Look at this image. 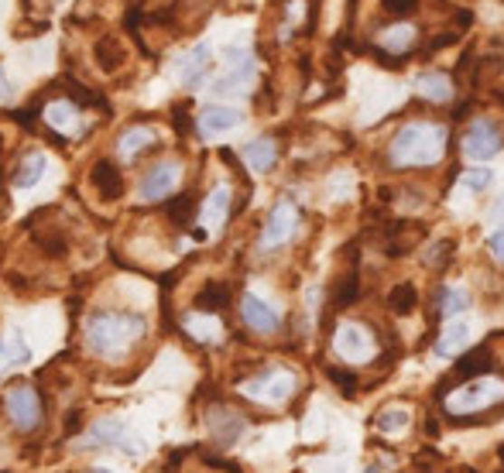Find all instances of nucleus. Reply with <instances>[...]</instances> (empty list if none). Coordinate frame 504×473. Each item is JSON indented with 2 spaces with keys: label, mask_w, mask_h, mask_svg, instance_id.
<instances>
[{
  "label": "nucleus",
  "mask_w": 504,
  "mask_h": 473,
  "mask_svg": "<svg viewBox=\"0 0 504 473\" xmlns=\"http://www.w3.org/2000/svg\"><path fill=\"white\" fill-rule=\"evenodd\" d=\"M227 213H230V189L227 185H216L213 196L203 203V227L220 230L227 223Z\"/></svg>",
  "instance_id": "15"
},
{
  "label": "nucleus",
  "mask_w": 504,
  "mask_h": 473,
  "mask_svg": "<svg viewBox=\"0 0 504 473\" xmlns=\"http://www.w3.org/2000/svg\"><path fill=\"white\" fill-rule=\"evenodd\" d=\"M412 42H415V28H405V24H398V28H385V32H377V45L391 55H402V52L412 49Z\"/></svg>",
  "instance_id": "21"
},
{
  "label": "nucleus",
  "mask_w": 504,
  "mask_h": 473,
  "mask_svg": "<svg viewBox=\"0 0 504 473\" xmlns=\"http://www.w3.org/2000/svg\"><path fill=\"white\" fill-rule=\"evenodd\" d=\"M97 62L107 72H114L120 62H124V49H120V42H117L114 34H107V38H100L97 42Z\"/></svg>",
  "instance_id": "26"
},
{
  "label": "nucleus",
  "mask_w": 504,
  "mask_h": 473,
  "mask_svg": "<svg viewBox=\"0 0 504 473\" xmlns=\"http://www.w3.org/2000/svg\"><path fill=\"white\" fill-rule=\"evenodd\" d=\"M206 72H210V45H195L185 59H182V66H179V76L182 82L189 86V90H195L199 82L206 80Z\"/></svg>",
  "instance_id": "14"
},
{
  "label": "nucleus",
  "mask_w": 504,
  "mask_h": 473,
  "mask_svg": "<svg viewBox=\"0 0 504 473\" xmlns=\"http://www.w3.org/2000/svg\"><path fill=\"white\" fill-rule=\"evenodd\" d=\"M504 137L501 131L490 124V120H473V128L463 134V155L473 158V162H488L501 151Z\"/></svg>",
  "instance_id": "6"
},
{
  "label": "nucleus",
  "mask_w": 504,
  "mask_h": 473,
  "mask_svg": "<svg viewBox=\"0 0 504 473\" xmlns=\"http://www.w3.org/2000/svg\"><path fill=\"white\" fill-rule=\"evenodd\" d=\"M471 302H467V295L463 292H456V289H442L440 292V309L442 316H460V312L467 309Z\"/></svg>",
  "instance_id": "31"
},
{
  "label": "nucleus",
  "mask_w": 504,
  "mask_h": 473,
  "mask_svg": "<svg viewBox=\"0 0 504 473\" xmlns=\"http://www.w3.org/2000/svg\"><path fill=\"white\" fill-rule=\"evenodd\" d=\"M467 333H471V329H467V323H460V319H456V323H450V326L442 329V336H440V343H436V350H440L442 357H450V354H456V350L467 343Z\"/></svg>",
  "instance_id": "28"
},
{
  "label": "nucleus",
  "mask_w": 504,
  "mask_h": 473,
  "mask_svg": "<svg viewBox=\"0 0 504 473\" xmlns=\"http://www.w3.org/2000/svg\"><path fill=\"white\" fill-rule=\"evenodd\" d=\"M45 168H49V162H45V155H28L24 162L14 168V175H11V182H14L17 189H32L34 182L45 175Z\"/></svg>",
  "instance_id": "20"
},
{
  "label": "nucleus",
  "mask_w": 504,
  "mask_h": 473,
  "mask_svg": "<svg viewBox=\"0 0 504 473\" xmlns=\"http://www.w3.org/2000/svg\"><path fill=\"white\" fill-rule=\"evenodd\" d=\"M145 336V319L138 312H93L86 323V343L100 357H120Z\"/></svg>",
  "instance_id": "1"
},
{
  "label": "nucleus",
  "mask_w": 504,
  "mask_h": 473,
  "mask_svg": "<svg viewBox=\"0 0 504 473\" xmlns=\"http://www.w3.org/2000/svg\"><path fill=\"white\" fill-rule=\"evenodd\" d=\"M484 367H488V350L480 346V350H473L471 357H463V364L456 367V374L471 377V374H477V371H484Z\"/></svg>",
  "instance_id": "32"
},
{
  "label": "nucleus",
  "mask_w": 504,
  "mask_h": 473,
  "mask_svg": "<svg viewBox=\"0 0 504 473\" xmlns=\"http://www.w3.org/2000/svg\"><path fill=\"white\" fill-rule=\"evenodd\" d=\"M329 377H333V384H340L343 394H354V392H357V381H354L350 374H343V371H329Z\"/></svg>",
  "instance_id": "38"
},
{
  "label": "nucleus",
  "mask_w": 504,
  "mask_h": 473,
  "mask_svg": "<svg viewBox=\"0 0 504 473\" xmlns=\"http://www.w3.org/2000/svg\"><path fill=\"white\" fill-rule=\"evenodd\" d=\"M415 90H419V97L433 99V103H446L453 97V80L442 76V72H425V76H419Z\"/></svg>",
  "instance_id": "17"
},
{
  "label": "nucleus",
  "mask_w": 504,
  "mask_h": 473,
  "mask_svg": "<svg viewBox=\"0 0 504 473\" xmlns=\"http://www.w3.org/2000/svg\"><path fill=\"white\" fill-rule=\"evenodd\" d=\"M227 298H230L227 285L213 281V285H206V289L199 292V298H195V309L203 312V316H213V312H220L223 306H227Z\"/></svg>",
  "instance_id": "23"
},
{
  "label": "nucleus",
  "mask_w": 504,
  "mask_h": 473,
  "mask_svg": "<svg viewBox=\"0 0 504 473\" xmlns=\"http://www.w3.org/2000/svg\"><path fill=\"white\" fill-rule=\"evenodd\" d=\"M504 402V381L498 377H477L467 381L460 392H453L446 398V412L450 415H473V412H484V408Z\"/></svg>",
  "instance_id": "3"
},
{
  "label": "nucleus",
  "mask_w": 504,
  "mask_h": 473,
  "mask_svg": "<svg viewBox=\"0 0 504 473\" xmlns=\"http://www.w3.org/2000/svg\"><path fill=\"white\" fill-rule=\"evenodd\" d=\"M453 258V244H436L433 251H429V258H425V264H433V268H440L442 261H450Z\"/></svg>",
  "instance_id": "37"
},
{
  "label": "nucleus",
  "mask_w": 504,
  "mask_h": 473,
  "mask_svg": "<svg viewBox=\"0 0 504 473\" xmlns=\"http://www.w3.org/2000/svg\"><path fill=\"white\" fill-rule=\"evenodd\" d=\"M93 185H97L100 199H120V193H124V179H120L117 165L110 162L93 165Z\"/></svg>",
  "instance_id": "16"
},
{
  "label": "nucleus",
  "mask_w": 504,
  "mask_h": 473,
  "mask_svg": "<svg viewBox=\"0 0 504 473\" xmlns=\"http://www.w3.org/2000/svg\"><path fill=\"white\" fill-rule=\"evenodd\" d=\"M176 182H179V165H176V162L155 165L145 179H141V199H145V203L165 199L168 193H172V189H176Z\"/></svg>",
  "instance_id": "9"
},
{
  "label": "nucleus",
  "mask_w": 504,
  "mask_h": 473,
  "mask_svg": "<svg viewBox=\"0 0 504 473\" xmlns=\"http://www.w3.org/2000/svg\"><path fill=\"white\" fill-rule=\"evenodd\" d=\"M45 124H49L52 131L59 134H80L82 131V120H80V107L72 103V99H55L45 107Z\"/></svg>",
  "instance_id": "12"
},
{
  "label": "nucleus",
  "mask_w": 504,
  "mask_h": 473,
  "mask_svg": "<svg viewBox=\"0 0 504 473\" xmlns=\"http://www.w3.org/2000/svg\"><path fill=\"white\" fill-rule=\"evenodd\" d=\"M241 316H244V323L254 333H275L281 326V319H278V312L268 306V302H261L258 295H244L241 298Z\"/></svg>",
  "instance_id": "11"
},
{
  "label": "nucleus",
  "mask_w": 504,
  "mask_h": 473,
  "mask_svg": "<svg viewBox=\"0 0 504 473\" xmlns=\"http://www.w3.org/2000/svg\"><path fill=\"white\" fill-rule=\"evenodd\" d=\"M494 216H498V220H501V223H504V199H501V203H498V210H494Z\"/></svg>",
  "instance_id": "41"
},
{
  "label": "nucleus",
  "mask_w": 504,
  "mask_h": 473,
  "mask_svg": "<svg viewBox=\"0 0 504 473\" xmlns=\"http://www.w3.org/2000/svg\"><path fill=\"white\" fill-rule=\"evenodd\" d=\"M241 124V110L237 107H206L199 114V131L206 137H216V134H227Z\"/></svg>",
  "instance_id": "13"
},
{
  "label": "nucleus",
  "mask_w": 504,
  "mask_h": 473,
  "mask_svg": "<svg viewBox=\"0 0 504 473\" xmlns=\"http://www.w3.org/2000/svg\"><path fill=\"white\" fill-rule=\"evenodd\" d=\"M377 429H381V432H402V429H408V412L405 408L381 412V415H377Z\"/></svg>",
  "instance_id": "30"
},
{
  "label": "nucleus",
  "mask_w": 504,
  "mask_h": 473,
  "mask_svg": "<svg viewBox=\"0 0 504 473\" xmlns=\"http://www.w3.org/2000/svg\"><path fill=\"white\" fill-rule=\"evenodd\" d=\"M354 298H357V278L347 275L340 281V292H337V298H333V302H337V309H343V306H350Z\"/></svg>",
  "instance_id": "34"
},
{
  "label": "nucleus",
  "mask_w": 504,
  "mask_h": 473,
  "mask_svg": "<svg viewBox=\"0 0 504 473\" xmlns=\"http://www.w3.org/2000/svg\"><path fill=\"white\" fill-rule=\"evenodd\" d=\"M241 392H244L247 398H258V402L278 405V402H285V398L295 392V374L292 371H264L261 377L247 381Z\"/></svg>",
  "instance_id": "5"
},
{
  "label": "nucleus",
  "mask_w": 504,
  "mask_h": 473,
  "mask_svg": "<svg viewBox=\"0 0 504 473\" xmlns=\"http://www.w3.org/2000/svg\"><path fill=\"white\" fill-rule=\"evenodd\" d=\"M189 213H193V196H179L172 206H168V216H172L176 223H185V220H189Z\"/></svg>",
  "instance_id": "35"
},
{
  "label": "nucleus",
  "mask_w": 504,
  "mask_h": 473,
  "mask_svg": "<svg viewBox=\"0 0 504 473\" xmlns=\"http://www.w3.org/2000/svg\"><path fill=\"white\" fill-rule=\"evenodd\" d=\"M490 254H494V258H498V261L504 264V230H501V233H494V237H490Z\"/></svg>",
  "instance_id": "39"
},
{
  "label": "nucleus",
  "mask_w": 504,
  "mask_h": 473,
  "mask_svg": "<svg viewBox=\"0 0 504 473\" xmlns=\"http://www.w3.org/2000/svg\"><path fill=\"white\" fill-rule=\"evenodd\" d=\"M333 350H337L347 364H364V360H371L377 354V343L364 326L343 323V326L337 329V336H333Z\"/></svg>",
  "instance_id": "4"
},
{
  "label": "nucleus",
  "mask_w": 504,
  "mask_h": 473,
  "mask_svg": "<svg viewBox=\"0 0 504 473\" xmlns=\"http://www.w3.org/2000/svg\"><path fill=\"white\" fill-rule=\"evenodd\" d=\"M381 7H385V14H391V17H408L419 11V0H381Z\"/></svg>",
  "instance_id": "33"
},
{
  "label": "nucleus",
  "mask_w": 504,
  "mask_h": 473,
  "mask_svg": "<svg viewBox=\"0 0 504 473\" xmlns=\"http://www.w3.org/2000/svg\"><path fill=\"white\" fill-rule=\"evenodd\" d=\"M490 179H494L490 168H471V172H467V185H471V189H488Z\"/></svg>",
  "instance_id": "36"
},
{
  "label": "nucleus",
  "mask_w": 504,
  "mask_h": 473,
  "mask_svg": "<svg viewBox=\"0 0 504 473\" xmlns=\"http://www.w3.org/2000/svg\"><path fill=\"white\" fill-rule=\"evenodd\" d=\"M4 405H7V415H11L14 429H21V432L34 429L38 419H42V402H38V394L32 388H11Z\"/></svg>",
  "instance_id": "8"
},
{
  "label": "nucleus",
  "mask_w": 504,
  "mask_h": 473,
  "mask_svg": "<svg viewBox=\"0 0 504 473\" xmlns=\"http://www.w3.org/2000/svg\"><path fill=\"white\" fill-rule=\"evenodd\" d=\"M11 93V82H7V76H4V69H0V99Z\"/></svg>",
  "instance_id": "40"
},
{
  "label": "nucleus",
  "mask_w": 504,
  "mask_h": 473,
  "mask_svg": "<svg viewBox=\"0 0 504 473\" xmlns=\"http://www.w3.org/2000/svg\"><path fill=\"white\" fill-rule=\"evenodd\" d=\"M93 473H110V470H93Z\"/></svg>",
  "instance_id": "43"
},
{
  "label": "nucleus",
  "mask_w": 504,
  "mask_h": 473,
  "mask_svg": "<svg viewBox=\"0 0 504 473\" xmlns=\"http://www.w3.org/2000/svg\"><path fill=\"white\" fill-rule=\"evenodd\" d=\"M210 429L220 442H233L241 432H244V419H241L237 412H223V408H216V412H213V419H210Z\"/></svg>",
  "instance_id": "19"
},
{
  "label": "nucleus",
  "mask_w": 504,
  "mask_h": 473,
  "mask_svg": "<svg viewBox=\"0 0 504 473\" xmlns=\"http://www.w3.org/2000/svg\"><path fill=\"white\" fill-rule=\"evenodd\" d=\"M446 151V131L436 124H405L391 141V165L398 168H419L436 165Z\"/></svg>",
  "instance_id": "2"
},
{
  "label": "nucleus",
  "mask_w": 504,
  "mask_h": 473,
  "mask_svg": "<svg viewBox=\"0 0 504 473\" xmlns=\"http://www.w3.org/2000/svg\"><path fill=\"white\" fill-rule=\"evenodd\" d=\"M364 473H381V470H375V467H371V470H364Z\"/></svg>",
  "instance_id": "42"
},
{
  "label": "nucleus",
  "mask_w": 504,
  "mask_h": 473,
  "mask_svg": "<svg viewBox=\"0 0 504 473\" xmlns=\"http://www.w3.org/2000/svg\"><path fill=\"white\" fill-rule=\"evenodd\" d=\"M251 76H254V62L244 49H230V72L216 80V93H237V90H247L251 86Z\"/></svg>",
  "instance_id": "10"
},
{
  "label": "nucleus",
  "mask_w": 504,
  "mask_h": 473,
  "mask_svg": "<svg viewBox=\"0 0 504 473\" xmlns=\"http://www.w3.org/2000/svg\"><path fill=\"white\" fill-rule=\"evenodd\" d=\"M28 360H32V350H28V343L21 340V333H11L7 340L0 343V371L4 367H21Z\"/></svg>",
  "instance_id": "22"
},
{
  "label": "nucleus",
  "mask_w": 504,
  "mask_h": 473,
  "mask_svg": "<svg viewBox=\"0 0 504 473\" xmlns=\"http://www.w3.org/2000/svg\"><path fill=\"white\" fill-rule=\"evenodd\" d=\"M278 158V147L271 137H258V141H251V145L244 147V162L254 168V172H268L271 165H275Z\"/></svg>",
  "instance_id": "18"
},
{
  "label": "nucleus",
  "mask_w": 504,
  "mask_h": 473,
  "mask_svg": "<svg viewBox=\"0 0 504 473\" xmlns=\"http://www.w3.org/2000/svg\"><path fill=\"white\" fill-rule=\"evenodd\" d=\"M295 227H299V213L289 199H281L268 216L264 230H261V247H281L285 241H292Z\"/></svg>",
  "instance_id": "7"
},
{
  "label": "nucleus",
  "mask_w": 504,
  "mask_h": 473,
  "mask_svg": "<svg viewBox=\"0 0 504 473\" xmlns=\"http://www.w3.org/2000/svg\"><path fill=\"white\" fill-rule=\"evenodd\" d=\"M185 329L193 333L195 340H203V343H213V340H220V323L216 319H210V316H189L185 319Z\"/></svg>",
  "instance_id": "29"
},
{
  "label": "nucleus",
  "mask_w": 504,
  "mask_h": 473,
  "mask_svg": "<svg viewBox=\"0 0 504 473\" xmlns=\"http://www.w3.org/2000/svg\"><path fill=\"white\" fill-rule=\"evenodd\" d=\"M93 440L120 446V449H134V446H128V429L117 422V419H103V422L93 425Z\"/></svg>",
  "instance_id": "25"
},
{
  "label": "nucleus",
  "mask_w": 504,
  "mask_h": 473,
  "mask_svg": "<svg viewBox=\"0 0 504 473\" xmlns=\"http://www.w3.org/2000/svg\"><path fill=\"white\" fill-rule=\"evenodd\" d=\"M415 302H419V292H415V285H408V281L395 285L388 295L391 312H398V316H408V312L415 309Z\"/></svg>",
  "instance_id": "27"
},
{
  "label": "nucleus",
  "mask_w": 504,
  "mask_h": 473,
  "mask_svg": "<svg viewBox=\"0 0 504 473\" xmlns=\"http://www.w3.org/2000/svg\"><path fill=\"white\" fill-rule=\"evenodd\" d=\"M147 145H155V131H151V128H130L128 134H124V137H120V158H134V155H141V151H145Z\"/></svg>",
  "instance_id": "24"
}]
</instances>
